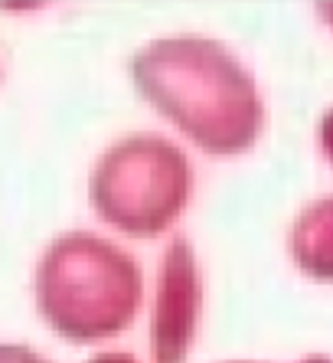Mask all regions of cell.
<instances>
[{"label":"cell","instance_id":"obj_1","mask_svg":"<svg viewBox=\"0 0 333 363\" xmlns=\"http://www.w3.org/2000/svg\"><path fill=\"white\" fill-rule=\"evenodd\" d=\"M137 92L206 154L232 157L261 135L259 89L239 60L216 40L174 36L134 52Z\"/></svg>","mask_w":333,"mask_h":363},{"label":"cell","instance_id":"obj_6","mask_svg":"<svg viewBox=\"0 0 333 363\" xmlns=\"http://www.w3.org/2000/svg\"><path fill=\"white\" fill-rule=\"evenodd\" d=\"M0 363H50L46 357H40L30 347L20 344H0Z\"/></svg>","mask_w":333,"mask_h":363},{"label":"cell","instance_id":"obj_5","mask_svg":"<svg viewBox=\"0 0 333 363\" xmlns=\"http://www.w3.org/2000/svg\"><path fill=\"white\" fill-rule=\"evenodd\" d=\"M291 255L314 281H333V196L310 203L294 220Z\"/></svg>","mask_w":333,"mask_h":363},{"label":"cell","instance_id":"obj_8","mask_svg":"<svg viewBox=\"0 0 333 363\" xmlns=\"http://www.w3.org/2000/svg\"><path fill=\"white\" fill-rule=\"evenodd\" d=\"M89 363H137L131 354H98V357H92Z\"/></svg>","mask_w":333,"mask_h":363},{"label":"cell","instance_id":"obj_3","mask_svg":"<svg viewBox=\"0 0 333 363\" xmlns=\"http://www.w3.org/2000/svg\"><path fill=\"white\" fill-rule=\"evenodd\" d=\"M193 190L186 154L157 135H131L95 167L92 203L98 216L137 239L160 236L184 213Z\"/></svg>","mask_w":333,"mask_h":363},{"label":"cell","instance_id":"obj_2","mask_svg":"<svg viewBox=\"0 0 333 363\" xmlns=\"http://www.w3.org/2000/svg\"><path fill=\"white\" fill-rule=\"evenodd\" d=\"M141 269L125 249L92 233H66L36 272V301L59 337L72 344L115 337L137 314Z\"/></svg>","mask_w":333,"mask_h":363},{"label":"cell","instance_id":"obj_9","mask_svg":"<svg viewBox=\"0 0 333 363\" xmlns=\"http://www.w3.org/2000/svg\"><path fill=\"white\" fill-rule=\"evenodd\" d=\"M229 363H259V360H229ZM300 363H333L330 357H320V354H314V357H304Z\"/></svg>","mask_w":333,"mask_h":363},{"label":"cell","instance_id":"obj_4","mask_svg":"<svg viewBox=\"0 0 333 363\" xmlns=\"http://www.w3.org/2000/svg\"><path fill=\"white\" fill-rule=\"evenodd\" d=\"M203 285L196 255L186 239H174L160 262L157 304H154V324H150V350L154 363H186L196 324H200Z\"/></svg>","mask_w":333,"mask_h":363},{"label":"cell","instance_id":"obj_7","mask_svg":"<svg viewBox=\"0 0 333 363\" xmlns=\"http://www.w3.org/2000/svg\"><path fill=\"white\" fill-rule=\"evenodd\" d=\"M317 144L327 154V161L333 164V111H327L324 118H320V125H317Z\"/></svg>","mask_w":333,"mask_h":363}]
</instances>
